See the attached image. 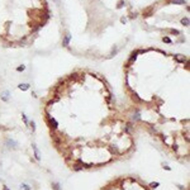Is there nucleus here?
I'll use <instances>...</instances> for the list:
<instances>
[{
	"instance_id": "9b49d317",
	"label": "nucleus",
	"mask_w": 190,
	"mask_h": 190,
	"mask_svg": "<svg viewBox=\"0 0 190 190\" xmlns=\"http://www.w3.org/2000/svg\"><path fill=\"white\" fill-rule=\"evenodd\" d=\"M29 127H31V129H32V132H36V122L34 120H31V122H29V124H28Z\"/></svg>"
},
{
	"instance_id": "7ed1b4c3",
	"label": "nucleus",
	"mask_w": 190,
	"mask_h": 190,
	"mask_svg": "<svg viewBox=\"0 0 190 190\" xmlns=\"http://www.w3.org/2000/svg\"><path fill=\"white\" fill-rule=\"evenodd\" d=\"M51 137H52V141L54 142V145L58 147V146L61 145V142H62V138H61L60 136H57L56 133H52V136H51Z\"/></svg>"
},
{
	"instance_id": "1a4fd4ad",
	"label": "nucleus",
	"mask_w": 190,
	"mask_h": 190,
	"mask_svg": "<svg viewBox=\"0 0 190 190\" xmlns=\"http://www.w3.org/2000/svg\"><path fill=\"white\" fill-rule=\"evenodd\" d=\"M18 87H19L20 90L25 91V90H28V89H29V84H20V85L18 86Z\"/></svg>"
},
{
	"instance_id": "6e6552de",
	"label": "nucleus",
	"mask_w": 190,
	"mask_h": 190,
	"mask_svg": "<svg viewBox=\"0 0 190 190\" xmlns=\"http://www.w3.org/2000/svg\"><path fill=\"white\" fill-rule=\"evenodd\" d=\"M19 189H20V190H32V188H31L28 184H20Z\"/></svg>"
},
{
	"instance_id": "4be33fe9",
	"label": "nucleus",
	"mask_w": 190,
	"mask_h": 190,
	"mask_svg": "<svg viewBox=\"0 0 190 190\" xmlns=\"http://www.w3.org/2000/svg\"><path fill=\"white\" fill-rule=\"evenodd\" d=\"M120 22H122V23H126L127 19H126V18H122V19H120Z\"/></svg>"
},
{
	"instance_id": "f257e3e1",
	"label": "nucleus",
	"mask_w": 190,
	"mask_h": 190,
	"mask_svg": "<svg viewBox=\"0 0 190 190\" xmlns=\"http://www.w3.org/2000/svg\"><path fill=\"white\" fill-rule=\"evenodd\" d=\"M46 118H47V123H48V127L52 131H56L58 128V123H57V120L53 118V117H51L50 114H47L46 115Z\"/></svg>"
},
{
	"instance_id": "2eb2a0df",
	"label": "nucleus",
	"mask_w": 190,
	"mask_h": 190,
	"mask_svg": "<svg viewBox=\"0 0 190 190\" xmlns=\"http://www.w3.org/2000/svg\"><path fill=\"white\" fill-rule=\"evenodd\" d=\"M22 119L24 120V124H25V126H28V124H29V120H28V118H27V115H25L24 113H23V114H22Z\"/></svg>"
},
{
	"instance_id": "6ab92c4d",
	"label": "nucleus",
	"mask_w": 190,
	"mask_h": 190,
	"mask_svg": "<svg viewBox=\"0 0 190 190\" xmlns=\"http://www.w3.org/2000/svg\"><path fill=\"white\" fill-rule=\"evenodd\" d=\"M171 33H174V34H180V32H179V31H176V29H171Z\"/></svg>"
},
{
	"instance_id": "9d476101",
	"label": "nucleus",
	"mask_w": 190,
	"mask_h": 190,
	"mask_svg": "<svg viewBox=\"0 0 190 190\" xmlns=\"http://www.w3.org/2000/svg\"><path fill=\"white\" fill-rule=\"evenodd\" d=\"M132 99H133V100H136L137 103H141V101H142V99H141L140 96H138V95H137L136 93H132Z\"/></svg>"
},
{
	"instance_id": "423d86ee",
	"label": "nucleus",
	"mask_w": 190,
	"mask_h": 190,
	"mask_svg": "<svg viewBox=\"0 0 190 190\" xmlns=\"http://www.w3.org/2000/svg\"><path fill=\"white\" fill-rule=\"evenodd\" d=\"M9 96H10V93H9L8 90H6V91H4V93H3L1 99L4 100V101H8V100H9Z\"/></svg>"
},
{
	"instance_id": "39448f33",
	"label": "nucleus",
	"mask_w": 190,
	"mask_h": 190,
	"mask_svg": "<svg viewBox=\"0 0 190 190\" xmlns=\"http://www.w3.org/2000/svg\"><path fill=\"white\" fill-rule=\"evenodd\" d=\"M6 145H8V147H10V148H15L18 146V143L14 140H12V138H8V140H6Z\"/></svg>"
},
{
	"instance_id": "f8f14e48",
	"label": "nucleus",
	"mask_w": 190,
	"mask_h": 190,
	"mask_svg": "<svg viewBox=\"0 0 190 190\" xmlns=\"http://www.w3.org/2000/svg\"><path fill=\"white\" fill-rule=\"evenodd\" d=\"M52 188L53 190H61V185H60V182H52Z\"/></svg>"
},
{
	"instance_id": "f3484780",
	"label": "nucleus",
	"mask_w": 190,
	"mask_h": 190,
	"mask_svg": "<svg viewBox=\"0 0 190 190\" xmlns=\"http://www.w3.org/2000/svg\"><path fill=\"white\" fill-rule=\"evenodd\" d=\"M162 41L165 42V43H171V42H172V41H171V39H170L169 37H163V38H162Z\"/></svg>"
},
{
	"instance_id": "20e7f679",
	"label": "nucleus",
	"mask_w": 190,
	"mask_h": 190,
	"mask_svg": "<svg viewBox=\"0 0 190 190\" xmlns=\"http://www.w3.org/2000/svg\"><path fill=\"white\" fill-rule=\"evenodd\" d=\"M70 41H71V34L66 33V34H65V37H63V41H62V45H63L65 47H67L68 43H70Z\"/></svg>"
},
{
	"instance_id": "f03ea898",
	"label": "nucleus",
	"mask_w": 190,
	"mask_h": 190,
	"mask_svg": "<svg viewBox=\"0 0 190 190\" xmlns=\"http://www.w3.org/2000/svg\"><path fill=\"white\" fill-rule=\"evenodd\" d=\"M32 148H33V152H34V157H36V160L37 161H41V152H39V149L37 147V145L33 143L32 145Z\"/></svg>"
},
{
	"instance_id": "a211bd4d",
	"label": "nucleus",
	"mask_w": 190,
	"mask_h": 190,
	"mask_svg": "<svg viewBox=\"0 0 190 190\" xmlns=\"http://www.w3.org/2000/svg\"><path fill=\"white\" fill-rule=\"evenodd\" d=\"M160 185V182H151V184H149V186H151V188H157V186Z\"/></svg>"
},
{
	"instance_id": "5701e85b",
	"label": "nucleus",
	"mask_w": 190,
	"mask_h": 190,
	"mask_svg": "<svg viewBox=\"0 0 190 190\" xmlns=\"http://www.w3.org/2000/svg\"><path fill=\"white\" fill-rule=\"evenodd\" d=\"M3 190H10V189L8 188V186H5V185H4V186H3Z\"/></svg>"
},
{
	"instance_id": "0eeeda50",
	"label": "nucleus",
	"mask_w": 190,
	"mask_h": 190,
	"mask_svg": "<svg viewBox=\"0 0 190 190\" xmlns=\"http://www.w3.org/2000/svg\"><path fill=\"white\" fill-rule=\"evenodd\" d=\"M175 58H176L179 62H185L186 61V57L185 56H180V54H175Z\"/></svg>"
},
{
	"instance_id": "4468645a",
	"label": "nucleus",
	"mask_w": 190,
	"mask_h": 190,
	"mask_svg": "<svg viewBox=\"0 0 190 190\" xmlns=\"http://www.w3.org/2000/svg\"><path fill=\"white\" fill-rule=\"evenodd\" d=\"M189 23H190V22H189V18H184V19H181V24H182V25H186V27H188Z\"/></svg>"
},
{
	"instance_id": "dca6fc26",
	"label": "nucleus",
	"mask_w": 190,
	"mask_h": 190,
	"mask_svg": "<svg viewBox=\"0 0 190 190\" xmlns=\"http://www.w3.org/2000/svg\"><path fill=\"white\" fill-rule=\"evenodd\" d=\"M24 70H25V66H24V65H22V66H18V67H17V71H19V72H20V71H24Z\"/></svg>"
},
{
	"instance_id": "412c9836",
	"label": "nucleus",
	"mask_w": 190,
	"mask_h": 190,
	"mask_svg": "<svg viewBox=\"0 0 190 190\" xmlns=\"http://www.w3.org/2000/svg\"><path fill=\"white\" fill-rule=\"evenodd\" d=\"M123 4H126V1H120V3H119V5H118V8H122Z\"/></svg>"
},
{
	"instance_id": "ddd939ff",
	"label": "nucleus",
	"mask_w": 190,
	"mask_h": 190,
	"mask_svg": "<svg viewBox=\"0 0 190 190\" xmlns=\"http://www.w3.org/2000/svg\"><path fill=\"white\" fill-rule=\"evenodd\" d=\"M169 3H174V4H185V0H167Z\"/></svg>"
},
{
	"instance_id": "aec40b11",
	"label": "nucleus",
	"mask_w": 190,
	"mask_h": 190,
	"mask_svg": "<svg viewBox=\"0 0 190 190\" xmlns=\"http://www.w3.org/2000/svg\"><path fill=\"white\" fill-rule=\"evenodd\" d=\"M20 45H22V46H27V41H25V39H22V41H20Z\"/></svg>"
}]
</instances>
